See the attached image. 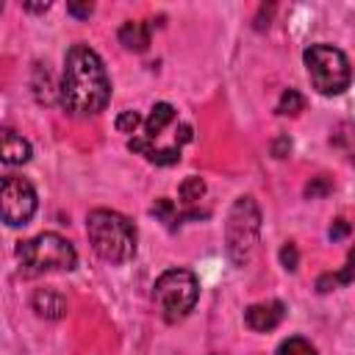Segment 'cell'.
<instances>
[{
    "label": "cell",
    "instance_id": "1",
    "mask_svg": "<svg viewBox=\"0 0 355 355\" xmlns=\"http://www.w3.org/2000/svg\"><path fill=\"white\" fill-rule=\"evenodd\" d=\"M108 97L111 80L103 58L86 44H72L64 55V72L58 86L61 105L75 116H92L105 108Z\"/></svg>",
    "mask_w": 355,
    "mask_h": 355
},
{
    "label": "cell",
    "instance_id": "2",
    "mask_svg": "<svg viewBox=\"0 0 355 355\" xmlns=\"http://www.w3.org/2000/svg\"><path fill=\"white\" fill-rule=\"evenodd\" d=\"M86 233L92 250L108 263H125L136 255V227L128 216L116 211L108 208L92 211L86 219Z\"/></svg>",
    "mask_w": 355,
    "mask_h": 355
},
{
    "label": "cell",
    "instance_id": "3",
    "mask_svg": "<svg viewBox=\"0 0 355 355\" xmlns=\"http://www.w3.org/2000/svg\"><path fill=\"white\" fill-rule=\"evenodd\" d=\"M17 258L25 275H44V272H69L78 263L75 247L58 233H39L28 241H19Z\"/></svg>",
    "mask_w": 355,
    "mask_h": 355
},
{
    "label": "cell",
    "instance_id": "4",
    "mask_svg": "<svg viewBox=\"0 0 355 355\" xmlns=\"http://www.w3.org/2000/svg\"><path fill=\"white\" fill-rule=\"evenodd\" d=\"M200 297V283L189 269H166L153 286V302L164 322L175 324L186 319Z\"/></svg>",
    "mask_w": 355,
    "mask_h": 355
},
{
    "label": "cell",
    "instance_id": "5",
    "mask_svg": "<svg viewBox=\"0 0 355 355\" xmlns=\"http://www.w3.org/2000/svg\"><path fill=\"white\" fill-rule=\"evenodd\" d=\"M302 61H305L308 78L319 94H327V97L341 94L352 80V69H349L347 55L333 44H311L305 50Z\"/></svg>",
    "mask_w": 355,
    "mask_h": 355
},
{
    "label": "cell",
    "instance_id": "6",
    "mask_svg": "<svg viewBox=\"0 0 355 355\" xmlns=\"http://www.w3.org/2000/svg\"><path fill=\"white\" fill-rule=\"evenodd\" d=\"M258 230H261V211L252 197H239L230 208L227 216V258L236 266H244L252 258V250L258 244Z\"/></svg>",
    "mask_w": 355,
    "mask_h": 355
},
{
    "label": "cell",
    "instance_id": "7",
    "mask_svg": "<svg viewBox=\"0 0 355 355\" xmlns=\"http://www.w3.org/2000/svg\"><path fill=\"white\" fill-rule=\"evenodd\" d=\"M0 211H3V222L8 227L28 225L33 211H36V191H33V186L25 178H19V175H6L3 186H0Z\"/></svg>",
    "mask_w": 355,
    "mask_h": 355
},
{
    "label": "cell",
    "instance_id": "8",
    "mask_svg": "<svg viewBox=\"0 0 355 355\" xmlns=\"http://www.w3.org/2000/svg\"><path fill=\"white\" fill-rule=\"evenodd\" d=\"M286 316V305L280 300H266V302H255L244 311V322L250 330L255 333H266V330H275Z\"/></svg>",
    "mask_w": 355,
    "mask_h": 355
},
{
    "label": "cell",
    "instance_id": "9",
    "mask_svg": "<svg viewBox=\"0 0 355 355\" xmlns=\"http://www.w3.org/2000/svg\"><path fill=\"white\" fill-rule=\"evenodd\" d=\"M128 150L141 153L147 161H153L158 166H169V164H178L180 161V147H153L150 139H130L128 141Z\"/></svg>",
    "mask_w": 355,
    "mask_h": 355
},
{
    "label": "cell",
    "instance_id": "10",
    "mask_svg": "<svg viewBox=\"0 0 355 355\" xmlns=\"http://www.w3.org/2000/svg\"><path fill=\"white\" fill-rule=\"evenodd\" d=\"M0 155H3V164L14 166V164H25L31 158V144L17 136L14 130H3L0 136Z\"/></svg>",
    "mask_w": 355,
    "mask_h": 355
},
{
    "label": "cell",
    "instance_id": "11",
    "mask_svg": "<svg viewBox=\"0 0 355 355\" xmlns=\"http://www.w3.org/2000/svg\"><path fill=\"white\" fill-rule=\"evenodd\" d=\"M33 308L44 319H61L67 313V300L53 288H39L33 294Z\"/></svg>",
    "mask_w": 355,
    "mask_h": 355
},
{
    "label": "cell",
    "instance_id": "12",
    "mask_svg": "<svg viewBox=\"0 0 355 355\" xmlns=\"http://www.w3.org/2000/svg\"><path fill=\"white\" fill-rule=\"evenodd\" d=\"M119 44L125 50H133V53H144L147 44H150V25L144 22H125L119 28Z\"/></svg>",
    "mask_w": 355,
    "mask_h": 355
},
{
    "label": "cell",
    "instance_id": "13",
    "mask_svg": "<svg viewBox=\"0 0 355 355\" xmlns=\"http://www.w3.org/2000/svg\"><path fill=\"white\" fill-rule=\"evenodd\" d=\"M175 119V108L169 105V103H155L153 105V111H150V116L144 119V139H155L169 122Z\"/></svg>",
    "mask_w": 355,
    "mask_h": 355
},
{
    "label": "cell",
    "instance_id": "14",
    "mask_svg": "<svg viewBox=\"0 0 355 355\" xmlns=\"http://www.w3.org/2000/svg\"><path fill=\"white\" fill-rule=\"evenodd\" d=\"M355 280V250L349 252V258H347V263H344V269L341 272H330V275H322L319 280H316V286H319V291H330V288H336V286H344V283H352Z\"/></svg>",
    "mask_w": 355,
    "mask_h": 355
},
{
    "label": "cell",
    "instance_id": "15",
    "mask_svg": "<svg viewBox=\"0 0 355 355\" xmlns=\"http://www.w3.org/2000/svg\"><path fill=\"white\" fill-rule=\"evenodd\" d=\"M305 108V97L297 89H286L277 103V114H300Z\"/></svg>",
    "mask_w": 355,
    "mask_h": 355
},
{
    "label": "cell",
    "instance_id": "16",
    "mask_svg": "<svg viewBox=\"0 0 355 355\" xmlns=\"http://www.w3.org/2000/svg\"><path fill=\"white\" fill-rule=\"evenodd\" d=\"M277 355H316V349H313L311 341H305L300 336H291L277 347Z\"/></svg>",
    "mask_w": 355,
    "mask_h": 355
},
{
    "label": "cell",
    "instance_id": "17",
    "mask_svg": "<svg viewBox=\"0 0 355 355\" xmlns=\"http://www.w3.org/2000/svg\"><path fill=\"white\" fill-rule=\"evenodd\" d=\"M205 194V183L200 180V178H186L183 183H180V200L183 202H194V200H200Z\"/></svg>",
    "mask_w": 355,
    "mask_h": 355
},
{
    "label": "cell",
    "instance_id": "18",
    "mask_svg": "<svg viewBox=\"0 0 355 355\" xmlns=\"http://www.w3.org/2000/svg\"><path fill=\"white\" fill-rule=\"evenodd\" d=\"M333 191V183L327 180V178H311V183L305 186V197H311V200H316V197H324V194H330Z\"/></svg>",
    "mask_w": 355,
    "mask_h": 355
},
{
    "label": "cell",
    "instance_id": "19",
    "mask_svg": "<svg viewBox=\"0 0 355 355\" xmlns=\"http://www.w3.org/2000/svg\"><path fill=\"white\" fill-rule=\"evenodd\" d=\"M139 125H141V116H139L136 111H122V114L116 116V130H119V133H133Z\"/></svg>",
    "mask_w": 355,
    "mask_h": 355
},
{
    "label": "cell",
    "instance_id": "20",
    "mask_svg": "<svg viewBox=\"0 0 355 355\" xmlns=\"http://www.w3.org/2000/svg\"><path fill=\"white\" fill-rule=\"evenodd\" d=\"M280 263H283L288 272L297 269V263H300V252H297L294 244H283V250H280Z\"/></svg>",
    "mask_w": 355,
    "mask_h": 355
},
{
    "label": "cell",
    "instance_id": "21",
    "mask_svg": "<svg viewBox=\"0 0 355 355\" xmlns=\"http://www.w3.org/2000/svg\"><path fill=\"white\" fill-rule=\"evenodd\" d=\"M172 211H175V205H172V200H166V197L155 200V205H153V214L161 216V219H172Z\"/></svg>",
    "mask_w": 355,
    "mask_h": 355
},
{
    "label": "cell",
    "instance_id": "22",
    "mask_svg": "<svg viewBox=\"0 0 355 355\" xmlns=\"http://www.w3.org/2000/svg\"><path fill=\"white\" fill-rule=\"evenodd\" d=\"M349 233V222L347 219H336L333 225H330V239L336 241V239H344Z\"/></svg>",
    "mask_w": 355,
    "mask_h": 355
},
{
    "label": "cell",
    "instance_id": "23",
    "mask_svg": "<svg viewBox=\"0 0 355 355\" xmlns=\"http://www.w3.org/2000/svg\"><path fill=\"white\" fill-rule=\"evenodd\" d=\"M67 11L75 14V17H89L94 11V6L92 3H67Z\"/></svg>",
    "mask_w": 355,
    "mask_h": 355
},
{
    "label": "cell",
    "instance_id": "24",
    "mask_svg": "<svg viewBox=\"0 0 355 355\" xmlns=\"http://www.w3.org/2000/svg\"><path fill=\"white\" fill-rule=\"evenodd\" d=\"M272 153H275L277 158H286V155L291 153V141H288L286 136H280V139H277V141L272 144Z\"/></svg>",
    "mask_w": 355,
    "mask_h": 355
},
{
    "label": "cell",
    "instance_id": "25",
    "mask_svg": "<svg viewBox=\"0 0 355 355\" xmlns=\"http://www.w3.org/2000/svg\"><path fill=\"white\" fill-rule=\"evenodd\" d=\"M175 141H178V144H186V141H191V125H178Z\"/></svg>",
    "mask_w": 355,
    "mask_h": 355
},
{
    "label": "cell",
    "instance_id": "26",
    "mask_svg": "<svg viewBox=\"0 0 355 355\" xmlns=\"http://www.w3.org/2000/svg\"><path fill=\"white\" fill-rule=\"evenodd\" d=\"M22 8H25V11H47L50 3H47V0H44V3H25Z\"/></svg>",
    "mask_w": 355,
    "mask_h": 355
}]
</instances>
